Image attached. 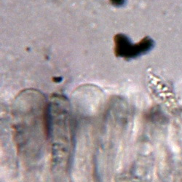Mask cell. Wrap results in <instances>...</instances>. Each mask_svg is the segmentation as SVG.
Here are the masks:
<instances>
[{
	"label": "cell",
	"mask_w": 182,
	"mask_h": 182,
	"mask_svg": "<svg viewBox=\"0 0 182 182\" xmlns=\"http://www.w3.org/2000/svg\"><path fill=\"white\" fill-rule=\"evenodd\" d=\"M114 45L116 56L131 59L150 51L154 48V42L150 37H146L133 45L127 36L119 34L114 37Z\"/></svg>",
	"instance_id": "cell-1"
},
{
	"label": "cell",
	"mask_w": 182,
	"mask_h": 182,
	"mask_svg": "<svg viewBox=\"0 0 182 182\" xmlns=\"http://www.w3.org/2000/svg\"><path fill=\"white\" fill-rule=\"evenodd\" d=\"M109 1L114 6H117V7L124 5L125 3V0H109Z\"/></svg>",
	"instance_id": "cell-2"
}]
</instances>
